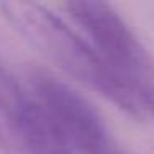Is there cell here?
<instances>
[{
  "label": "cell",
  "instance_id": "6da1fadb",
  "mask_svg": "<svg viewBox=\"0 0 154 154\" xmlns=\"http://www.w3.org/2000/svg\"><path fill=\"white\" fill-rule=\"evenodd\" d=\"M0 15L45 60L119 108L143 119L151 116L137 93L114 73L94 47L66 22L33 2H0Z\"/></svg>",
  "mask_w": 154,
  "mask_h": 154
},
{
  "label": "cell",
  "instance_id": "7a4b0ae2",
  "mask_svg": "<svg viewBox=\"0 0 154 154\" xmlns=\"http://www.w3.org/2000/svg\"><path fill=\"white\" fill-rule=\"evenodd\" d=\"M85 38L144 101L154 116V57L111 5L94 0L65 4Z\"/></svg>",
  "mask_w": 154,
  "mask_h": 154
},
{
  "label": "cell",
  "instance_id": "277c9868",
  "mask_svg": "<svg viewBox=\"0 0 154 154\" xmlns=\"http://www.w3.org/2000/svg\"><path fill=\"white\" fill-rule=\"evenodd\" d=\"M114 154H123V152H121V151H119V149H118V151H116V152H114Z\"/></svg>",
  "mask_w": 154,
  "mask_h": 154
},
{
  "label": "cell",
  "instance_id": "3957f363",
  "mask_svg": "<svg viewBox=\"0 0 154 154\" xmlns=\"http://www.w3.org/2000/svg\"><path fill=\"white\" fill-rule=\"evenodd\" d=\"M27 86L38 98L71 154H114L118 151L103 118L68 83L35 71Z\"/></svg>",
  "mask_w": 154,
  "mask_h": 154
}]
</instances>
